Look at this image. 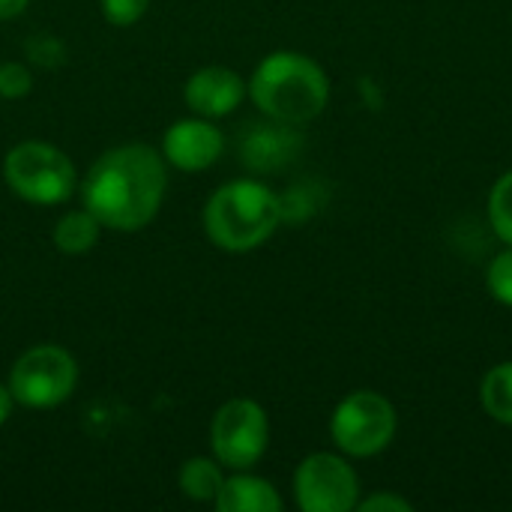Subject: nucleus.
Listing matches in <instances>:
<instances>
[{"label": "nucleus", "instance_id": "dca6fc26", "mask_svg": "<svg viewBox=\"0 0 512 512\" xmlns=\"http://www.w3.org/2000/svg\"><path fill=\"white\" fill-rule=\"evenodd\" d=\"M489 225L504 246H512V168L501 174L489 192Z\"/></svg>", "mask_w": 512, "mask_h": 512}, {"label": "nucleus", "instance_id": "9d476101", "mask_svg": "<svg viewBox=\"0 0 512 512\" xmlns=\"http://www.w3.org/2000/svg\"><path fill=\"white\" fill-rule=\"evenodd\" d=\"M246 96H249V84L231 66H204V69L192 72L183 84L186 108L207 120L234 114Z\"/></svg>", "mask_w": 512, "mask_h": 512}, {"label": "nucleus", "instance_id": "2eb2a0df", "mask_svg": "<svg viewBox=\"0 0 512 512\" xmlns=\"http://www.w3.org/2000/svg\"><path fill=\"white\" fill-rule=\"evenodd\" d=\"M480 405L483 411L501 423V426H512V360L492 366L483 375L480 384Z\"/></svg>", "mask_w": 512, "mask_h": 512}, {"label": "nucleus", "instance_id": "7ed1b4c3", "mask_svg": "<svg viewBox=\"0 0 512 512\" xmlns=\"http://www.w3.org/2000/svg\"><path fill=\"white\" fill-rule=\"evenodd\" d=\"M201 222L216 249L246 255L264 246L282 225V198L261 180H231L207 198Z\"/></svg>", "mask_w": 512, "mask_h": 512}, {"label": "nucleus", "instance_id": "20e7f679", "mask_svg": "<svg viewBox=\"0 0 512 512\" xmlns=\"http://www.w3.org/2000/svg\"><path fill=\"white\" fill-rule=\"evenodd\" d=\"M3 180L15 198L33 207H60L78 189L75 162L48 141L27 138L3 156Z\"/></svg>", "mask_w": 512, "mask_h": 512}, {"label": "nucleus", "instance_id": "412c9836", "mask_svg": "<svg viewBox=\"0 0 512 512\" xmlns=\"http://www.w3.org/2000/svg\"><path fill=\"white\" fill-rule=\"evenodd\" d=\"M357 510L360 512H411V501H405L402 495H396V492H375L372 498H366V501H360L357 504Z\"/></svg>", "mask_w": 512, "mask_h": 512}, {"label": "nucleus", "instance_id": "a211bd4d", "mask_svg": "<svg viewBox=\"0 0 512 512\" xmlns=\"http://www.w3.org/2000/svg\"><path fill=\"white\" fill-rule=\"evenodd\" d=\"M24 54H27L30 63H36L42 69H57L66 60V48H63V42L54 33H36V36H30L24 42Z\"/></svg>", "mask_w": 512, "mask_h": 512}, {"label": "nucleus", "instance_id": "f3484780", "mask_svg": "<svg viewBox=\"0 0 512 512\" xmlns=\"http://www.w3.org/2000/svg\"><path fill=\"white\" fill-rule=\"evenodd\" d=\"M486 288L501 306L512 309V246L492 258V264L486 270Z\"/></svg>", "mask_w": 512, "mask_h": 512}, {"label": "nucleus", "instance_id": "6e6552de", "mask_svg": "<svg viewBox=\"0 0 512 512\" xmlns=\"http://www.w3.org/2000/svg\"><path fill=\"white\" fill-rule=\"evenodd\" d=\"M294 501L303 512L357 510L360 477L342 453H312L294 471Z\"/></svg>", "mask_w": 512, "mask_h": 512}, {"label": "nucleus", "instance_id": "f257e3e1", "mask_svg": "<svg viewBox=\"0 0 512 512\" xmlns=\"http://www.w3.org/2000/svg\"><path fill=\"white\" fill-rule=\"evenodd\" d=\"M168 162L150 144H120L105 150L81 180V207L105 231L135 234L147 228L165 201Z\"/></svg>", "mask_w": 512, "mask_h": 512}, {"label": "nucleus", "instance_id": "1a4fd4ad", "mask_svg": "<svg viewBox=\"0 0 512 512\" xmlns=\"http://www.w3.org/2000/svg\"><path fill=\"white\" fill-rule=\"evenodd\" d=\"M165 162L177 171L195 174V171H207L210 165H216L225 153V135L222 129L207 120V117H183L177 123H171L162 135V150Z\"/></svg>", "mask_w": 512, "mask_h": 512}, {"label": "nucleus", "instance_id": "f8f14e48", "mask_svg": "<svg viewBox=\"0 0 512 512\" xmlns=\"http://www.w3.org/2000/svg\"><path fill=\"white\" fill-rule=\"evenodd\" d=\"M213 504L219 512H279L282 495L270 480L255 477L249 471H234L231 477H225L222 492Z\"/></svg>", "mask_w": 512, "mask_h": 512}, {"label": "nucleus", "instance_id": "aec40b11", "mask_svg": "<svg viewBox=\"0 0 512 512\" xmlns=\"http://www.w3.org/2000/svg\"><path fill=\"white\" fill-rule=\"evenodd\" d=\"M99 9L105 15L108 24L114 27H132L138 24L147 9H150V0H99Z\"/></svg>", "mask_w": 512, "mask_h": 512}, {"label": "nucleus", "instance_id": "0eeeda50", "mask_svg": "<svg viewBox=\"0 0 512 512\" xmlns=\"http://www.w3.org/2000/svg\"><path fill=\"white\" fill-rule=\"evenodd\" d=\"M270 447V417L255 399H228L210 423V453L225 471H252Z\"/></svg>", "mask_w": 512, "mask_h": 512}, {"label": "nucleus", "instance_id": "5701e85b", "mask_svg": "<svg viewBox=\"0 0 512 512\" xmlns=\"http://www.w3.org/2000/svg\"><path fill=\"white\" fill-rule=\"evenodd\" d=\"M12 408H15V399H12L9 387L0 384V426H6V420L12 417Z\"/></svg>", "mask_w": 512, "mask_h": 512}, {"label": "nucleus", "instance_id": "f03ea898", "mask_svg": "<svg viewBox=\"0 0 512 512\" xmlns=\"http://www.w3.org/2000/svg\"><path fill=\"white\" fill-rule=\"evenodd\" d=\"M249 84V99L255 108L279 123L303 126L315 120L330 102V78L318 60L303 51H273L267 54Z\"/></svg>", "mask_w": 512, "mask_h": 512}, {"label": "nucleus", "instance_id": "4be33fe9", "mask_svg": "<svg viewBox=\"0 0 512 512\" xmlns=\"http://www.w3.org/2000/svg\"><path fill=\"white\" fill-rule=\"evenodd\" d=\"M30 6V0H0V21H12L18 15H24Z\"/></svg>", "mask_w": 512, "mask_h": 512}, {"label": "nucleus", "instance_id": "6ab92c4d", "mask_svg": "<svg viewBox=\"0 0 512 512\" xmlns=\"http://www.w3.org/2000/svg\"><path fill=\"white\" fill-rule=\"evenodd\" d=\"M30 90H33V72H30V66H24L18 60L0 63V96L3 99L15 102V99H24Z\"/></svg>", "mask_w": 512, "mask_h": 512}, {"label": "nucleus", "instance_id": "9b49d317", "mask_svg": "<svg viewBox=\"0 0 512 512\" xmlns=\"http://www.w3.org/2000/svg\"><path fill=\"white\" fill-rule=\"evenodd\" d=\"M303 150V135L291 123H279L264 117L261 123H249L240 138V162L252 174L282 171Z\"/></svg>", "mask_w": 512, "mask_h": 512}, {"label": "nucleus", "instance_id": "423d86ee", "mask_svg": "<svg viewBox=\"0 0 512 512\" xmlns=\"http://www.w3.org/2000/svg\"><path fill=\"white\" fill-rule=\"evenodd\" d=\"M9 393L15 405L45 411L63 405L78 387V360L63 345H33L9 369Z\"/></svg>", "mask_w": 512, "mask_h": 512}, {"label": "nucleus", "instance_id": "4468645a", "mask_svg": "<svg viewBox=\"0 0 512 512\" xmlns=\"http://www.w3.org/2000/svg\"><path fill=\"white\" fill-rule=\"evenodd\" d=\"M222 483H225V468L213 456H192L183 462L177 474L180 495L195 504H213L216 495L222 492Z\"/></svg>", "mask_w": 512, "mask_h": 512}, {"label": "nucleus", "instance_id": "ddd939ff", "mask_svg": "<svg viewBox=\"0 0 512 512\" xmlns=\"http://www.w3.org/2000/svg\"><path fill=\"white\" fill-rule=\"evenodd\" d=\"M102 231H105V228L96 222V216H93L90 210L81 207V210H69V213H63V216L57 219L51 240H54V246H57L60 255L78 258V255H87V252L96 249Z\"/></svg>", "mask_w": 512, "mask_h": 512}, {"label": "nucleus", "instance_id": "39448f33", "mask_svg": "<svg viewBox=\"0 0 512 512\" xmlns=\"http://www.w3.org/2000/svg\"><path fill=\"white\" fill-rule=\"evenodd\" d=\"M396 429L399 417L393 402L375 390L348 393L330 417V438L348 459H372L384 453L393 444Z\"/></svg>", "mask_w": 512, "mask_h": 512}]
</instances>
